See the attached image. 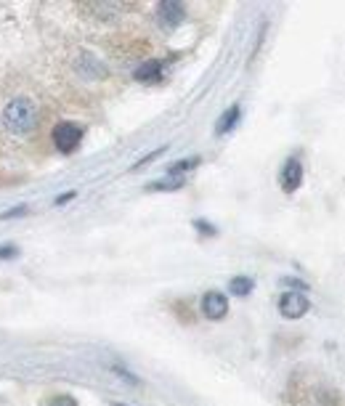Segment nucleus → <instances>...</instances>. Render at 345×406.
<instances>
[{
	"label": "nucleus",
	"instance_id": "1",
	"mask_svg": "<svg viewBox=\"0 0 345 406\" xmlns=\"http://www.w3.org/2000/svg\"><path fill=\"white\" fill-rule=\"evenodd\" d=\"M37 125V107L32 98L27 96H16L11 98L6 109H3V128L13 136H27L32 133Z\"/></svg>",
	"mask_w": 345,
	"mask_h": 406
},
{
	"label": "nucleus",
	"instance_id": "2",
	"mask_svg": "<svg viewBox=\"0 0 345 406\" xmlns=\"http://www.w3.org/2000/svg\"><path fill=\"white\" fill-rule=\"evenodd\" d=\"M83 125H77V122H59L56 128H53V146L59 149L61 155H72L80 143H83Z\"/></svg>",
	"mask_w": 345,
	"mask_h": 406
},
{
	"label": "nucleus",
	"instance_id": "3",
	"mask_svg": "<svg viewBox=\"0 0 345 406\" xmlns=\"http://www.w3.org/2000/svg\"><path fill=\"white\" fill-rule=\"evenodd\" d=\"M311 310V300L303 295V292H285L282 298H279V313L285 316V319H303L306 313Z\"/></svg>",
	"mask_w": 345,
	"mask_h": 406
},
{
	"label": "nucleus",
	"instance_id": "4",
	"mask_svg": "<svg viewBox=\"0 0 345 406\" xmlns=\"http://www.w3.org/2000/svg\"><path fill=\"white\" fill-rule=\"evenodd\" d=\"M300 183H303V165H300L298 157H289L279 170V186L285 194H295L300 189Z\"/></svg>",
	"mask_w": 345,
	"mask_h": 406
},
{
	"label": "nucleus",
	"instance_id": "5",
	"mask_svg": "<svg viewBox=\"0 0 345 406\" xmlns=\"http://www.w3.org/2000/svg\"><path fill=\"white\" fill-rule=\"evenodd\" d=\"M186 19V8L178 0H162L157 8V22L162 24V30H176L181 27V22Z\"/></svg>",
	"mask_w": 345,
	"mask_h": 406
},
{
	"label": "nucleus",
	"instance_id": "6",
	"mask_svg": "<svg viewBox=\"0 0 345 406\" xmlns=\"http://www.w3.org/2000/svg\"><path fill=\"white\" fill-rule=\"evenodd\" d=\"M202 313L207 316V319H210V322H221V319H226L228 298L223 295V292H218V289H210V292H204Z\"/></svg>",
	"mask_w": 345,
	"mask_h": 406
},
{
	"label": "nucleus",
	"instance_id": "7",
	"mask_svg": "<svg viewBox=\"0 0 345 406\" xmlns=\"http://www.w3.org/2000/svg\"><path fill=\"white\" fill-rule=\"evenodd\" d=\"M162 72H165V64L160 59H152V61H143L138 70L133 72V77L138 80V83H155L162 77Z\"/></svg>",
	"mask_w": 345,
	"mask_h": 406
},
{
	"label": "nucleus",
	"instance_id": "8",
	"mask_svg": "<svg viewBox=\"0 0 345 406\" xmlns=\"http://www.w3.org/2000/svg\"><path fill=\"white\" fill-rule=\"evenodd\" d=\"M239 117H242V107L239 104H234V107H228L221 117H218V122H215V136H226V133H231L234 128H237Z\"/></svg>",
	"mask_w": 345,
	"mask_h": 406
},
{
	"label": "nucleus",
	"instance_id": "9",
	"mask_svg": "<svg viewBox=\"0 0 345 406\" xmlns=\"http://www.w3.org/2000/svg\"><path fill=\"white\" fill-rule=\"evenodd\" d=\"M252 289H255V282H252L250 276H234V279H228V292L237 295V298H247Z\"/></svg>",
	"mask_w": 345,
	"mask_h": 406
},
{
	"label": "nucleus",
	"instance_id": "10",
	"mask_svg": "<svg viewBox=\"0 0 345 406\" xmlns=\"http://www.w3.org/2000/svg\"><path fill=\"white\" fill-rule=\"evenodd\" d=\"M197 165H200V159H197V157H194V159H178V162H173V165H170V176L183 178V176H178V173H189V170H194Z\"/></svg>",
	"mask_w": 345,
	"mask_h": 406
},
{
	"label": "nucleus",
	"instance_id": "11",
	"mask_svg": "<svg viewBox=\"0 0 345 406\" xmlns=\"http://www.w3.org/2000/svg\"><path fill=\"white\" fill-rule=\"evenodd\" d=\"M186 183V178H165V181H157V183H149V189L152 191H157V189H162V191H176V189H181Z\"/></svg>",
	"mask_w": 345,
	"mask_h": 406
},
{
	"label": "nucleus",
	"instance_id": "12",
	"mask_svg": "<svg viewBox=\"0 0 345 406\" xmlns=\"http://www.w3.org/2000/svg\"><path fill=\"white\" fill-rule=\"evenodd\" d=\"M19 255V247L16 244H3L0 247V261H13Z\"/></svg>",
	"mask_w": 345,
	"mask_h": 406
},
{
	"label": "nucleus",
	"instance_id": "13",
	"mask_svg": "<svg viewBox=\"0 0 345 406\" xmlns=\"http://www.w3.org/2000/svg\"><path fill=\"white\" fill-rule=\"evenodd\" d=\"M48 406H77V401L72 395H56V398L48 401Z\"/></svg>",
	"mask_w": 345,
	"mask_h": 406
},
{
	"label": "nucleus",
	"instance_id": "14",
	"mask_svg": "<svg viewBox=\"0 0 345 406\" xmlns=\"http://www.w3.org/2000/svg\"><path fill=\"white\" fill-rule=\"evenodd\" d=\"M194 226L200 228L202 234H210V237H215V228L210 226V223H204V221H194Z\"/></svg>",
	"mask_w": 345,
	"mask_h": 406
},
{
	"label": "nucleus",
	"instance_id": "15",
	"mask_svg": "<svg viewBox=\"0 0 345 406\" xmlns=\"http://www.w3.org/2000/svg\"><path fill=\"white\" fill-rule=\"evenodd\" d=\"M24 213H27V207L22 204V207H13V210H8V213H3L0 218H3V221H8V218H16V215H24Z\"/></svg>",
	"mask_w": 345,
	"mask_h": 406
},
{
	"label": "nucleus",
	"instance_id": "16",
	"mask_svg": "<svg viewBox=\"0 0 345 406\" xmlns=\"http://www.w3.org/2000/svg\"><path fill=\"white\" fill-rule=\"evenodd\" d=\"M74 197H77L74 191H67V194H61V197H56V199H53V204H67V202H72Z\"/></svg>",
	"mask_w": 345,
	"mask_h": 406
},
{
	"label": "nucleus",
	"instance_id": "17",
	"mask_svg": "<svg viewBox=\"0 0 345 406\" xmlns=\"http://www.w3.org/2000/svg\"><path fill=\"white\" fill-rule=\"evenodd\" d=\"M285 284L295 287V289H300V292H303V289H308V284H306V282H300V279H285Z\"/></svg>",
	"mask_w": 345,
	"mask_h": 406
},
{
	"label": "nucleus",
	"instance_id": "18",
	"mask_svg": "<svg viewBox=\"0 0 345 406\" xmlns=\"http://www.w3.org/2000/svg\"><path fill=\"white\" fill-rule=\"evenodd\" d=\"M115 406H125V404H115Z\"/></svg>",
	"mask_w": 345,
	"mask_h": 406
}]
</instances>
